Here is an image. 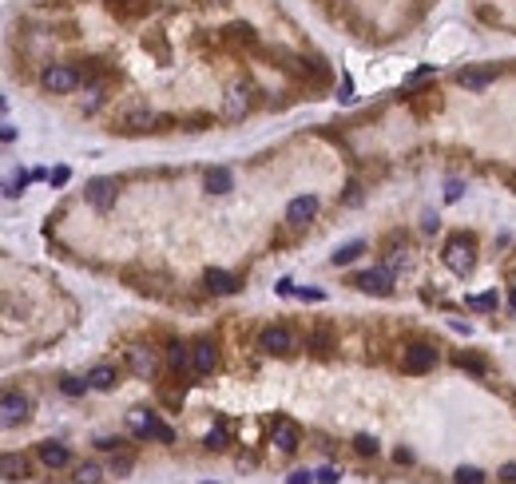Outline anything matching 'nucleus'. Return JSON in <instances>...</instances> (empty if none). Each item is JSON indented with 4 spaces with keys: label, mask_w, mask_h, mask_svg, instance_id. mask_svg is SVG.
Here are the masks:
<instances>
[{
    "label": "nucleus",
    "mask_w": 516,
    "mask_h": 484,
    "mask_svg": "<svg viewBox=\"0 0 516 484\" xmlns=\"http://www.w3.org/2000/svg\"><path fill=\"white\" fill-rule=\"evenodd\" d=\"M40 461H44V468H64L68 461H72V452H68V445H60V441H44L40 445Z\"/></svg>",
    "instance_id": "17"
},
{
    "label": "nucleus",
    "mask_w": 516,
    "mask_h": 484,
    "mask_svg": "<svg viewBox=\"0 0 516 484\" xmlns=\"http://www.w3.org/2000/svg\"><path fill=\"white\" fill-rule=\"evenodd\" d=\"M167 361H171V370H175V373H183L187 365H191V350L179 345V341H171V345H167Z\"/></svg>",
    "instance_id": "22"
},
{
    "label": "nucleus",
    "mask_w": 516,
    "mask_h": 484,
    "mask_svg": "<svg viewBox=\"0 0 516 484\" xmlns=\"http://www.w3.org/2000/svg\"><path fill=\"white\" fill-rule=\"evenodd\" d=\"M465 306H468V310H497L500 298H497V290H488V294H468Z\"/></svg>",
    "instance_id": "23"
},
{
    "label": "nucleus",
    "mask_w": 516,
    "mask_h": 484,
    "mask_svg": "<svg viewBox=\"0 0 516 484\" xmlns=\"http://www.w3.org/2000/svg\"><path fill=\"white\" fill-rule=\"evenodd\" d=\"M354 286L361 294H377V298H386V294L393 290V266H373V270H366V274L354 278Z\"/></svg>",
    "instance_id": "5"
},
{
    "label": "nucleus",
    "mask_w": 516,
    "mask_h": 484,
    "mask_svg": "<svg viewBox=\"0 0 516 484\" xmlns=\"http://www.w3.org/2000/svg\"><path fill=\"white\" fill-rule=\"evenodd\" d=\"M310 345H314L318 354H330V350H334V338H330V330H326V325H318V330H314V338H310Z\"/></svg>",
    "instance_id": "27"
},
{
    "label": "nucleus",
    "mask_w": 516,
    "mask_h": 484,
    "mask_svg": "<svg viewBox=\"0 0 516 484\" xmlns=\"http://www.w3.org/2000/svg\"><path fill=\"white\" fill-rule=\"evenodd\" d=\"M457 365H461V370H473V373H484V365H481V361H477V357H465V354L457 357Z\"/></svg>",
    "instance_id": "35"
},
{
    "label": "nucleus",
    "mask_w": 516,
    "mask_h": 484,
    "mask_svg": "<svg viewBox=\"0 0 516 484\" xmlns=\"http://www.w3.org/2000/svg\"><path fill=\"white\" fill-rule=\"evenodd\" d=\"M115 194H119V183H115V179H92V183H88V191H83V199H88L96 210H112L115 207Z\"/></svg>",
    "instance_id": "7"
},
{
    "label": "nucleus",
    "mask_w": 516,
    "mask_h": 484,
    "mask_svg": "<svg viewBox=\"0 0 516 484\" xmlns=\"http://www.w3.org/2000/svg\"><path fill=\"white\" fill-rule=\"evenodd\" d=\"M0 472H4V481H24L28 465H24V456H17V452H4V456H0Z\"/></svg>",
    "instance_id": "19"
},
{
    "label": "nucleus",
    "mask_w": 516,
    "mask_h": 484,
    "mask_svg": "<svg viewBox=\"0 0 516 484\" xmlns=\"http://www.w3.org/2000/svg\"><path fill=\"white\" fill-rule=\"evenodd\" d=\"M88 381H92V389L108 393V389H115L119 373H115V365H96V370H88Z\"/></svg>",
    "instance_id": "18"
},
{
    "label": "nucleus",
    "mask_w": 516,
    "mask_h": 484,
    "mask_svg": "<svg viewBox=\"0 0 516 484\" xmlns=\"http://www.w3.org/2000/svg\"><path fill=\"white\" fill-rule=\"evenodd\" d=\"M314 481H318V472H306V468H294L286 476V484H314Z\"/></svg>",
    "instance_id": "30"
},
{
    "label": "nucleus",
    "mask_w": 516,
    "mask_h": 484,
    "mask_svg": "<svg viewBox=\"0 0 516 484\" xmlns=\"http://www.w3.org/2000/svg\"><path fill=\"white\" fill-rule=\"evenodd\" d=\"M203 187H207L210 194H230L235 191V175H230L226 167H210L207 175H203Z\"/></svg>",
    "instance_id": "16"
},
{
    "label": "nucleus",
    "mask_w": 516,
    "mask_h": 484,
    "mask_svg": "<svg viewBox=\"0 0 516 484\" xmlns=\"http://www.w3.org/2000/svg\"><path fill=\"white\" fill-rule=\"evenodd\" d=\"M128 370L135 373V377L151 381V377H155V350H147V345H131V350H128Z\"/></svg>",
    "instance_id": "10"
},
{
    "label": "nucleus",
    "mask_w": 516,
    "mask_h": 484,
    "mask_svg": "<svg viewBox=\"0 0 516 484\" xmlns=\"http://www.w3.org/2000/svg\"><path fill=\"white\" fill-rule=\"evenodd\" d=\"M246 112H250V92H246L242 83H235V88L226 92V99H223V115L226 119H242Z\"/></svg>",
    "instance_id": "12"
},
{
    "label": "nucleus",
    "mask_w": 516,
    "mask_h": 484,
    "mask_svg": "<svg viewBox=\"0 0 516 484\" xmlns=\"http://www.w3.org/2000/svg\"><path fill=\"white\" fill-rule=\"evenodd\" d=\"M314 214H318V194H298V199H290V207H286V223L298 230V226H306Z\"/></svg>",
    "instance_id": "9"
},
{
    "label": "nucleus",
    "mask_w": 516,
    "mask_h": 484,
    "mask_svg": "<svg viewBox=\"0 0 516 484\" xmlns=\"http://www.w3.org/2000/svg\"><path fill=\"white\" fill-rule=\"evenodd\" d=\"M270 441L278 445V452H294L298 445H302V429H298L290 417H278L275 429H270Z\"/></svg>",
    "instance_id": "8"
},
{
    "label": "nucleus",
    "mask_w": 516,
    "mask_h": 484,
    "mask_svg": "<svg viewBox=\"0 0 516 484\" xmlns=\"http://www.w3.org/2000/svg\"><path fill=\"white\" fill-rule=\"evenodd\" d=\"M60 389H64L68 397H80V393H88V389H92V381H88V377H64V381H60Z\"/></svg>",
    "instance_id": "26"
},
{
    "label": "nucleus",
    "mask_w": 516,
    "mask_h": 484,
    "mask_svg": "<svg viewBox=\"0 0 516 484\" xmlns=\"http://www.w3.org/2000/svg\"><path fill=\"white\" fill-rule=\"evenodd\" d=\"M500 476H504V484H516V465H504V468H500Z\"/></svg>",
    "instance_id": "39"
},
{
    "label": "nucleus",
    "mask_w": 516,
    "mask_h": 484,
    "mask_svg": "<svg viewBox=\"0 0 516 484\" xmlns=\"http://www.w3.org/2000/svg\"><path fill=\"white\" fill-rule=\"evenodd\" d=\"M338 481H341V472H338V468H330V465L318 468V484H338Z\"/></svg>",
    "instance_id": "34"
},
{
    "label": "nucleus",
    "mask_w": 516,
    "mask_h": 484,
    "mask_svg": "<svg viewBox=\"0 0 516 484\" xmlns=\"http://www.w3.org/2000/svg\"><path fill=\"white\" fill-rule=\"evenodd\" d=\"M461 191H465V187H461V183L453 179L449 187H445V199H449V203H457V199H461Z\"/></svg>",
    "instance_id": "37"
},
{
    "label": "nucleus",
    "mask_w": 516,
    "mask_h": 484,
    "mask_svg": "<svg viewBox=\"0 0 516 484\" xmlns=\"http://www.w3.org/2000/svg\"><path fill=\"white\" fill-rule=\"evenodd\" d=\"M203 282H207L210 294H235V290L242 286V282L230 274V270H219V266H210L207 274H203Z\"/></svg>",
    "instance_id": "15"
},
{
    "label": "nucleus",
    "mask_w": 516,
    "mask_h": 484,
    "mask_svg": "<svg viewBox=\"0 0 516 484\" xmlns=\"http://www.w3.org/2000/svg\"><path fill=\"white\" fill-rule=\"evenodd\" d=\"M357 254H366V242H361V239H357V242H346V246H338V250L330 254V262H334V266H350Z\"/></svg>",
    "instance_id": "20"
},
{
    "label": "nucleus",
    "mask_w": 516,
    "mask_h": 484,
    "mask_svg": "<svg viewBox=\"0 0 516 484\" xmlns=\"http://www.w3.org/2000/svg\"><path fill=\"white\" fill-rule=\"evenodd\" d=\"M226 32L235 36V40H255V28H250V24H230Z\"/></svg>",
    "instance_id": "33"
},
{
    "label": "nucleus",
    "mask_w": 516,
    "mask_h": 484,
    "mask_svg": "<svg viewBox=\"0 0 516 484\" xmlns=\"http://www.w3.org/2000/svg\"><path fill=\"white\" fill-rule=\"evenodd\" d=\"M52 187H64V183H68V179H72V171H68V167H56V171H52Z\"/></svg>",
    "instance_id": "36"
},
{
    "label": "nucleus",
    "mask_w": 516,
    "mask_h": 484,
    "mask_svg": "<svg viewBox=\"0 0 516 484\" xmlns=\"http://www.w3.org/2000/svg\"><path fill=\"white\" fill-rule=\"evenodd\" d=\"M508 302H513V310H516V286H513V298H508Z\"/></svg>",
    "instance_id": "40"
},
{
    "label": "nucleus",
    "mask_w": 516,
    "mask_h": 484,
    "mask_svg": "<svg viewBox=\"0 0 516 484\" xmlns=\"http://www.w3.org/2000/svg\"><path fill=\"white\" fill-rule=\"evenodd\" d=\"M0 139H4V143H12V139H17V128H12V123H4V128H0Z\"/></svg>",
    "instance_id": "38"
},
{
    "label": "nucleus",
    "mask_w": 516,
    "mask_h": 484,
    "mask_svg": "<svg viewBox=\"0 0 516 484\" xmlns=\"http://www.w3.org/2000/svg\"><path fill=\"white\" fill-rule=\"evenodd\" d=\"M421 230H425V234H437V230H441V219H437L433 210H425V214H421Z\"/></svg>",
    "instance_id": "32"
},
{
    "label": "nucleus",
    "mask_w": 516,
    "mask_h": 484,
    "mask_svg": "<svg viewBox=\"0 0 516 484\" xmlns=\"http://www.w3.org/2000/svg\"><path fill=\"white\" fill-rule=\"evenodd\" d=\"M28 179H32V175H24V171H20L17 179H8V183H4V194H8V199H17V194L28 187Z\"/></svg>",
    "instance_id": "28"
},
{
    "label": "nucleus",
    "mask_w": 516,
    "mask_h": 484,
    "mask_svg": "<svg viewBox=\"0 0 516 484\" xmlns=\"http://www.w3.org/2000/svg\"><path fill=\"white\" fill-rule=\"evenodd\" d=\"M215 365H219V354H215V345H210V341H195V345H191V370L199 373V377H207Z\"/></svg>",
    "instance_id": "13"
},
{
    "label": "nucleus",
    "mask_w": 516,
    "mask_h": 484,
    "mask_svg": "<svg viewBox=\"0 0 516 484\" xmlns=\"http://www.w3.org/2000/svg\"><path fill=\"white\" fill-rule=\"evenodd\" d=\"M151 123H155V112H147V108H135V112L123 115V128L128 131H147Z\"/></svg>",
    "instance_id": "21"
},
{
    "label": "nucleus",
    "mask_w": 516,
    "mask_h": 484,
    "mask_svg": "<svg viewBox=\"0 0 516 484\" xmlns=\"http://www.w3.org/2000/svg\"><path fill=\"white\" fill-rule=\"evenodd\" d=\"M0 413H4V425H20V421L28 417V397L17 393V389H8L4 401H0Z\"/></svg>",
    "instance_id": "11"
},
{
    "label": "nucleus",
    "mask_w": 516,
    "mask_h": 484,
    "mask_svg": "<svg viewBox=\"0 0 516 484\" xmlns=\"http://www.w3.org/2000/svg\"><path fill=\"white\" fill-rule=\"evenodd\" d=\"M203 445H207V449H215V452L226 449V425H223V421H215V425H210V433L203 436Z\"/></svg>",
    "instance_id": "24"
},
{
    "label": "nucleus",
    "mask_w": 516,
    "mask_h": 484,
    "mask_svg": "<svg viewBox=\"0 0 516 484\" xmlns=\"http://www.w3.org/2000/svg\"><path fill=\"white\" fill-rule=\"evenodd\" d=\"M294 334L286 330V325H266L262 334H258V350L262 354H278V357H286V354H294Z\"/></svg>",
    "instance_id": "4"
},
{
    "label": "nucleus",
    "mask_w": 516,
    "mask_h": 484,
    "mask_svg": "<svg viewBox=\"0 0 516 484\" xmlns=\"http://www.w3.org/2000/svg\"><path fill=\"white\" fill-rule=\"evenodd\" d=\"M441 259H445V266H449L453 274L465 278L473 266H477V239L473 234H453L449 242H445V250H441Z\"/></svg>",
    "instance_id": "1"
},
{
    "label": "nucleus",
    "mask_w": 516,
    "mask_h": 484,
    "mask_svg": "<svg viewBox=\"0 0 516 484\" xmlns=\"http://www.w3.org/2000/svg\"><path fill=\"white\" fill-rule=\"evenodd\" d=\"M119 4H131V0H119Z\"/></svg>",
    "instance_id": "41"
},
{
    "label": "nucleus",
    "mask_w": 516,
    "mask_h": 484,
    "mask_svg": "<svg viewBox=\"0 0 516 484\" xmlns=\"http://www.w3.org/2000/svg\"><path fill=\"white\" fill-rule=\"evenodd\" d=\"M128 429H131L135 436L159 441V445H171V441H175V433H171V429H167V425H163L155 413H151V409H131V413H128Z\"/></svg>",
    "instance_id": "2"
},
{
    "label": "nucleus",
    "mask_w": 516,
    "mask_h": 484,
    "mask_svg": "<svg viewBox=\"0 0 516 484\" xmlns=\"http://www.w3.org/2000/svg\"><path fill=\"white\" fill-rule=\"evenodd\" d=\"M354 449L361 452V456H373V452H377V441H373V436H354Z\"/></svg>",
    "instance_id": "31"
},
{
    "label": "nucleus",
    "mask_w": 516,
    "mask_h": 484,
    "mask_svg": "<svg viewBox=\"0 0 516 484\" xmlns=\"http://www.w3.org/2000/svg\"><path fill=\"white\" fill-rule=\"evenodd\" d=\"M76 476H80V484H96L103 472H99V465H80V472H76Z\"/></svg>",
    "instance_id": "29"
},
{
    "label": "nucleus",
    "mask_w": 516,
    "mask_h": 484,
    "mask_svg": "<svg viewBox=\"0 0 516 484\" xmlns=\"http://www.w3.org/2000/svg\"><path fill=\"white\" fill-rule=\"evenodd\" d=\"M437 365V350L429 341H413L409 350L401 354V370L405 373H429Z\"/></svg>",
    "instance_id": "6"
},
{
    "label": "nucleus",
    "mask_w": 516,
    "mask_h": 484,
    "mask_svg": "<svg viewBox=\"0 0 516 484\" xmlns=\"http://www.w3.org/2000/svg\"><path fill=\"white\" fill-rule=\"evenodd\" d=\"M453 484H484V472L473 465H461L457 472H453Z\"/></svg>",
    "instance_id": "25"
},
{
    "label": "nucleus",
    "mask_w": 516,
    "mask_h": 484,
    "mask_svg": "<svg viewBox=\"0 0 516 484\" xmlns=\"http://www.w3.org/2000/svg\"><path fill=\"white\" fill-rule=\"evenodd\" d=\"M493 80H497V68H461V72H457V83L468 88V92H481V88H488Z\"/></svg>",
    "instance_id": "14"
},
{
    "label": "nucleus",
    "mask_w": 516,
    "mask_h": 484,
    "mask_svg": "<svg viewBox=\"0 0 516 484\" xmlns=\"http://www.w3.org/2000/svg\"><path fill=\"white\" fill-rule=\"evenodd\" d=\"M40 83H44V92H52V96H68V92L80 88V72L72 64H48L44 76H40Z\"/></svg>",
    "instance_id": "3"
}]
</instances>
